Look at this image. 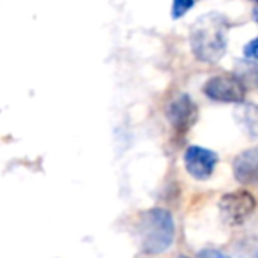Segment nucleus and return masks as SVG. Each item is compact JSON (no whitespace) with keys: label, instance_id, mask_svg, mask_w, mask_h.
I'll return each mask as SVG.
<instances>
[{"label":"nucleus","instance_id":"9","mask_svg":"<svg viewBox=\"0 0 258 258\" xmlns=\"http://www.w3.org/2000/svg\"><path fill=\"white\" fill-rule=\"evenodd\" d=\"M239 80L244 83V87H251V89L258 90V62H251V64L240 66V69L235 73Z\"/></svg>","mask_w":258,"mask_h":258},{"label":"nucleus","instance_id":"14","mask_svg":"<svg viewBox=\"0 0 258 258\" xmlns=\"http://www.w3.org/2000/svg\"><path fill=\"white\" fill-rule=\"evenodd\" d=\"M179 258H187V256H179Z\"/></svg>","mask_w":258,"mask_h":258},{"label":"nucleus","instance_id":"7","mask_svg":"<svg viewBox=\"0 0 258 258\" xmlns=\"http://www.w3.org/2000/svg\"><path fill=\"white\" fill-rule=\"evenodd\" d=\"M233 175L239 182H258V147L240 152L233 161Z\"/></svg>","mask_w":258,"mask_h":258},{"label":"nucleus","instance_id":"2","mask_svg":"<svg viewBox=\"0 0 258 258\" xmlns=\"http://www.w3.org/2000/svg\"><path fill=\"white\" fill-rule=\"evenodd\" d=\"M142 249L145 253L158 254L166 251L175 237L173 218L165 209H151L140 219Z\"/></svg>","mask_w":258,"mask_h":258},{"label":"nucleus","instance_id":"5","mask_svg":"<svg viewBox=\"0 0 258 258\" xmlns=\"http://www.w3.org/2000/svg\"><path fill=\"white\" fill-rule=\"evenodd\" d=\"M184 165L193 179L207 180L218 165V154L214 151H209V149L191 145L184 152Z\"/></svg>","mask_w":258,"mask_h":258},{"label":"nucleus","instance_id":"12","mask_svg":"<svg viewBox=\"0 0 258 258\" xmlns=\"http://www.w3.org/2000/svg\"><path fill=\"white\" fill-rule=\"evenodd\" d=\"M198 258H230V256H226L225 253H221V251H218V249H204V251H200Z\"/></svg>","mask_w":258,"mask_h":258},{"label":"nucleus","instance_id":"11","mask_svg":"<svg viewBox=\"0 0 258 258\" xmlns=\"http://www.w3.org/2000/svg\"><path fill=\"white\" fill-rule=\"evenodd\" d=\"M244 57L251 62H258V37H254L244 46Z\"/></svg>","mask_w":258,"mask_h":258},{"label":"nucleus","instance_id":"13","mask_svg":"<svg viewBox=\"0 0 258 258\" xmlns=\"http://www.w3.org/2000/svg\"><path fill=\"white\" fill-rule=\"evenodd\" d=\"M253 2H256V4H258V0H253Z\"/></svg>","mask_w":258,"mask_h":258},{"label":"nucleus","instance_id":"10","mask_svg":"<svg viewBox=\"0 0 258 258\" xmlns=\"http://www.w3.org/2000/svg\"><path fill=\"white\" fill-rule=\"evenodd\" d=\"M197 4V0H173V6H172V18L173 20H179L189 11L193 6Z\"/></svg>","mask_w":258,"mask_h":258},{"label":"nucleus","instance_id":"1","mask_svg":"<svg viewBox=\"0 0 258 258\" xmlns=\"http://www.w3.org/2000/svg\"><path fill=\"white\" fill-rule=\"evenodd\" d=\"M226 30L228 20L218 13H209L195 22L189 34L193 55L202 62L214 64L226 51Z\"/></svg>","mask_w":258,"mask_h":258},{"label":"nucleus","instance_id":"4","mask_svg":"<svg viewBox=\"0 0 258 258\" xmlns=\"http://www.w3.org/2000/svg\"><path fill=\"white\" fill-rule=\"evenodd\" d=\"M204 94L218 103L240 104L246 97V87L237 75H218L207 80L204 85Z\"/></svg>","mask_w":258,"mask_h":258},{"label":"nucleus","instance_id":"6","mask_svg":"<svg viewBox=\"0 0 258 258\" xmlns=\"http://www.w3.org/2000/svg\"><path fill=\"white\" fill-rule=\"evenodd\" d=\"M166 117L177 133L184 135L197 118V106L191 101V97L184 94L170 103L168 110H166Z\"/></svg>","mask_w":258,"mask_h":258},{"label":"nucleus","instance_id":"3","mask_svg":"<svg viewBox=\"0 0 258 258\" xmlns=\"http://www.w3.org/2000/svg\"><path fill=\"white\" fill-rule=\"evenodd\" d=\"M256 207V200L249 191H233V193L223 195L219 200V212L225 223L232 226L242 225Z\"/></svg>","mask_w":258,"mask_h":258},{"label":"nucleus","instance_id":"8","mask_svg":"<svg viewBox=\"0 0 258 258\" xmlns=\"http://www.w3.org/2000/svg\"><path fill=\"white\" fill-rule=\"evenodd\" d=\"M235 120L249 138H258V106L251 103H240L235 110Z\"/></svg>","mask_w":258,"mask_h":258}]
</instances>
